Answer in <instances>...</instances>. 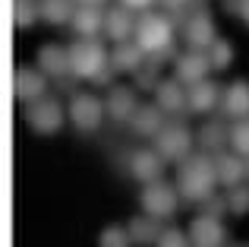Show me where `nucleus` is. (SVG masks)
<instances>
[{"label": "nucleus", "mask_w": 249, "mask_h": 247, "mask_svg": "<svg viewBox=\"0 0 249 247\" xmlns=\"http://www.w3.org/2000/svg\"><path fill=\"white\" fill-rule=\"evenodd\" d=\"M70 70L76 80H91L95 86H110V54L98 38H76L70 44Z\"/></svg>", "instance_id": "obj_1"}, {"label": "nucleus", "mask_w": 249, "mask_h": 247, "mask_svg": "<svg viewBox=\"0 0 249 247\" xmlns=\"http://www.w3.org/2000/svg\"><path fill=\"white\" fill-rule=\"evenodd\" d=\"M218 187V171H214V159L208 155H189L177 165V190L186 203H202L212 197Z\"/></svg>", "instance_id": "obj_2"}, {"label": "nucleus", "mask_w": 249, "mask_h": 247, "mask_svg": "<svg viewBox=\"0 0 249 247\" xmlns=\"http://www.w3.org/2000/svg\"><path fill=\"white\" fill-rule=\"evenodd\" d=\"M136 41H139V48L145 51L152 61L164 63L170 57H177L174 51V19L170 16H161V13H142L139 19H136Z\"/></svg>", "instance_id": "obj_3"}, {"label": "nucleus", "mask_w": 249, "mask_h": 247, "mask_svg": "<svg viewBox=\"0 0 249 247\" xmlns=\"http://www.w3.org/2000/svg\"><path fill=\"white\" fill-rule=\"evenodd\" d=\"M155 149H158V155L164 162H177V165H180L183 159H189V149H193V133H189L186 121H180V118L167 121L164 127L158 130V136H155Z\"/></svg>", "instance_id": "obj_4"}, {"label": "nucleus", "mask_w": 249, "mask_h": 247, "mask_svg": "<svg viewBox=\"0 0 249 247\" xmlns=\"http://www.w3.org/2000/svg\"><path fill=\"white\" fill-rule=\"evenodd\" d=\"M22 118H25V124H29L35 133L51 136V133H57V130L63 127V118H67V111H63L60 99L41 95V99H35V102H29V105H25Z\"/></svg>", "instance_id": "obj_5"}, {"label": "nucleus", "mask_w": 249, "mask_h": 247, "mask_svg": "<svg viewBox=\"0 0 249 247\" xmlns=\"http://www.w3.org/2000/svg\"><path fill=\"white\" fill-rule=\"evenodd\" d=\"M139 203L142 209L148 212V216L155 219H170L177 212V206H180V190L177 187H170L167 181H148L145 187H142L139 193Z\"/></svg>", "instance_id": "obj_6"}, {"label": "nucleus", "mask_w": 249, "mask_h": 247, "mask_svg": "<svg viewBox=\"0 0 249 247\" xmlns=\"http://www.w3.org/2000/svg\"><path fill=\"white\" fill-rule=\"evenodd\" d=\"M67 114H70V121H73L76 130L91 133V130L101 127L107 108H104V102L98 99V95H91V92H73V99H70V105H67Z\"/></svg>", "instance_id": "obj_7"}, {"label": "nucleus", "mask_w": 249, "mask_h": 247, "mask_svg": "<svg viewBox=\"0 0 249 247\" xmlns=\"http://www.w3.org/2000/svg\"><path fill=\"white\" fill-rule=\"evenodd\" d=\"M208 70H212L208 54L199 51V48H189V51H183V54L174 57V76L183 82V86H196V82H202L208 76Z\"/></svg>", "instance_id": "obj_8"}, {"label": "nucleus", "mask_w": 249, "mask_h": 247, "mask_svg": "<svg viewBox=\"0 0 249 247\" xmlns=\"http://www.w3.org/2000/svg\"><path fill=\"white\" fill-rule=\"evenodd\" d=\"M183 41L189 44V48H199V51H205V48H212V41L218 38V32H214V19L208 16L205 10H196V13H189L186 19H183Z\"/></svg>", "instance_id": "obj_9"}, {"label": "nucleus", "mask_w": 249, "mask_h": 247, "mask_svg": "<svg viewBox=\"0 0 249 247\" xmlns=\"http://www.w3.org/2000/svg\"><path fill=\"white\" fill-rule=\"evenodd\" d=\"M186 235L193 241V247H224V241H227V228L221 225V219L205 216V212L189 222Z\"/></svg>", "instance_id": "obj_10"}, {"label": "nucleus", "mask_w": 249, "mask_h": 247, "mask_svg": "<svg viewBox=\"0 0 249 247\" xmlns=\"http://www.w3.org/2000/svg\"><path fill=\"white\" fill-rule=\"evenodd\" d=\"M104 108H107L110 121L129 124V121H133V114L139 111L136 89H129V86H110V89H107V99H104Z\"/></svg>", "instance_id": "obj_11"}, {"label": "nucleus", "mask_w": 249, "mask_h": 247, "mask_svg": "<svg viewBox=\"0 0 249 247\" xmlns=\"http://www.w3.org/2000/svg\"><path fill=\"white\" fill-rule=\"evenodd\" d=\"M13 92H16V99L22 102V105H29V102L41 99V95L48 92V76L38 67H19L16 80H13Z\"/></svg>", "instance_id": "obj_12"}, {"label": "nucleus", "mask_w": 249, "mask_h": 247, "mask_svg": "<svg viewBox=\"0 0 249 247\" xmlns=\"http://www.w3.org/2000/svg\"><path fill=\"white\" fill-rule=\"evenodd\" d=\"M155 102H158V108L164 114H174V118H180L183 111H189V99H186V86H183L180 80H161V86L155 89Z\"/></svg>", "instance_id": "obj_13"}, {"label": "nucleus", "mask_w": 249, "mask_h": 247, "mask_svg": "<svg viewBox=\"0 0 249 247\" xmlns=\"http://www.w3.org/2000/svg\"><path fill=\"white\" fill-rule=\"evenodd\" d=\"M129 174L142 184L158 181L164 174V159L158 155V149H136V152H129Z\"/></svg>", "instance_id": "obj_14"}, {"label": "nucleus", "mask_w": 249, "mask_h": 247, "mask_svg": "<svg viewBox=\"0 0 249 247\" xmlns=\"http://www.w3.org/2000/svg\"><path fill=\"white\" fill-rule=\"evenodd\" d=\"M218 108H221V114H224V118H231V121L249 118V82L233 80L231 86H224Z\"/></svg>", "instance_id": "obj_15"}, {"label": "nucleus", "mask_w": 249, "mask_h": 247, "mask_svg": "<svg viewBox=\"0 0 249 247\" xmlns=\"http://www.w3.org/2000/svg\"><path fill=\"white\" fill-rule=\"evenodd\" d=\"M38 70H41L44 76H51V80H67V73L73 76V70H70V48H60V44H44L41 51H38Z\"/></svg>", "instance_id": "obj_16"}, {"label": "nucleus", "mask_w": 249, "mask_h": 247, "mask_svg": "<svg viewBox=\"0 0 249 247\" xmlns=\"http://www.w3.org/2000/svg\"><path fill=\"white\" fill-rule=\"evenodd\" d=\"M133 32H136V19H133V10H129V6H110V10L104 13V35L114 44L129 41Z\"/></svg>", "instance_id": "obj_17"}, {"label": "nucleus", "mask_w": 249, "mask_h": 247, "mask_svg": "<svg viewBox=\"0 0 249 247\" xmlns=\"http://www.w3.org/2000/svg\"><path fill=\"white\" fill-rule=\"evenodd\" d=\"M214 171H218V184L227 187V190L249 181L246 178V162H243V155H237V152H218L214 155Z\"/></svg>", "instance_id": "obj_18"}, {"label": "nucleus", "mask_w": 249, "mask_h": 247, "mask_svg": "<svg viewBox=\"0 0 249 247\" xmlns=\"http://www.w3.org/2000/svg\"><path fill=\"white\" fill-rule=\"evenodd\" d=\"M70 25H73V32L79 38H98L104 32V10L95 3H79Z\"/></svg>", "instance_id": "obj_19"}, {"label": "nucleus", "mask_w": 249, "mask_h": 247, "mask_svg": "<svg viewBox=\"0 0 249 247\" xmlns=\"http://www.w3.org/2000/svg\"><path fill=\"white\" fill-rule=\"evenodd\" d=\"M221 92L224 89L214 80H202L196 86H186V99H189V111L196 114H208L214 105H221Z\"/></svg>", "instance_id": "obj_20"}, {"label": "nucleus", "mask_w": 249, "mask_h": 247, "mask_svg": "<svg viewBox=\"0 0 249 247\" xmlns=\"http://www.w3.org/2000/svg\"><path fill=\"white\" fill-rule=\"evenodd\" d=\"M145 57L148 54L139 48V41H120L110 51V67H114V73H136L145 63Z\"/></svg>", "instance_id": "obj_21"}, {"label": "nucleus", "mask_w": 249, "mask_h": 247, "mask_svg": "<svg viewBox=\"0 0 249 247\" xmlns=\"http://www.w3.org/2000/svg\"><path fill=\"white\" fill-rule=\"evenodd\" d=\"M164 111H161L158 105H139V111L133 114V121H129V130H133L136 136H158V130L164 127Z\"/></svg>", "instance_id": "obj_22"}, {"label": "nucleus", "mask_w": 249, "mask_h": 247, "mask_svg": "<svg viewBox=\"0 0 249 247\" xmlns=\"http://www.w3.org/2000/svg\"><path fill=\"white\" fill-rule=\"evenodd\" d=\"M199 146L205 149V152H212V155H218V152H224V146L231 143V127H224L218 118H212V121H205L199 127Z\"/></svg>", "instance_id": "obj_23"}, {"label": "nucleus", "mask_w": 249, "mask_h": 247, "mask_svg": "<svg viewBox=\"0 0 249 247\" xmlns=\"http://www.w3.org/2000/svg\"><path fill=\"white\" fill-rule=\"evenodd\" d=\"M126 228H129V235H133V244L148 247V244H158V238H161V219H155V216L145 212V216H136Z\"/></svg>", "instance_id": "obj_24"}, {"label": "nucleus", "mask_w": 249, "mask_h": 247, "mask_svg": "<svg viewBox=\"0 0 249 247\" xmlns=\"http://www.w3.org/2000/svg\"><path fill=\"white\" fill-rule=\"evenodd\" d=\"M76 6H79V0H41V19H44L48 25L73 22Z\"/></svg>", "instance_id": "obj_25"}, {"label": "nucleus", "mask_w": 249, "mask_h": 247, "mask_svg": "<svg viewBox=\"0 0 249 247\" xmlns=\"http://www.w3.org/2000/svg\"><path fill=\"white\" fill-rule=\"evenodd\" d=\"M35 19H41V0H16L13 3V22H16V29H32Z\"/></svg>", "instance_id": "obj_26"}, {"label": "nucleus", "mask_w": 249, "mask_h": 247, "mask_svg": "<svg viewBox=\"0 0 249 247\" xmlns=\"http://www.w3.org/2000/svg\"><path fill=\"white\" fill-rule=\"evenodd\" d=\"M133 76H136V89H142V92H148V89H152V92H155V89L161 86V63L148 57V61L142 63Z\"/></svg>", "instance_id": "obj_27"}, {"label": "nucleus", "mask_w": 249, "mask_h": 247, "mask_svg": "<svg viewBox=\"0 0 249 247\" xmlns=\"http://www.w3.org/2000/svg\"><path fill=\"white\" fill-rule=\"evenodd\" d=\"M208 54V63H212V70H227L233 63V44L224 41V38H214L212 48H205Z\"/></svg>", "instance_id": "obj_28"}, {"label": "nucleus", "mask_w": 249, "mask_h": 247, "mask_svg": "<svg viewBox=\"0 0 249 247\" xmlns=\"http://www.w3.org/2000/svg\"><path fill=\"white\" fill-rule=\"evenodd\" d=\"M98 247H133V235L123 225H107L98 238Z\"/></svg>", "instance_id": "obj_29"}, {"label": "nucleus", "mask_w": 249, "mask_h": 247, "mask_svg": "<svg viewBox=\"0 0 249 247\" xmlns=\"http://www.w3.org/2000/svg\"><path fill=\"white\" fill-rule=\"evenodd\" d=\"M231 149L237 155H249V118L233 121V127H231Z\"/></svg>", "instance_id": "obj_30"}, {"label": "nucleus", "mask_w": 249, "mask_h": 247, "mask_svg": "<svg viewBox=\"0 0 249 247\" xmlns=\"http://www.w3.org/2000/svg\"><path fill=\"white\" fill-rule=\"evenodd\" d=\"M227 206H231L233 216H243V212H249V184H246V181L227 190Z\"/></svg>", "instance_id": "obj_31"}, {"label": "nucleus", "mask_w": 249, "mask_h": 247, "mask_svg": "<svg viewBox=\"0 0 249 247\" xmlns=\"http://www.w3.org/2000/svg\"><path fill=\"white\" fill-rule=\"evenodd\" d=\"M199 209L205 212V216L221 219L224 212H231V206H227V197H218V193H212V197H205V200L199 203Z\"/></svg>", "instance_id": "obj_32"}, {"label": "nucleus", "mask_w": 249, "mask_h": 247, "mask_svg": "<svg viewBox=\"0 0 249 247\" xmlns=\"http://www.w3.org/2000/svg\"><path fill=\"white\" fill-rule=\"evenodd\" d=\"M155 247H193V241H189V235H183L180 228H164Z\"/></svg>", "instance_id": "obj_33"}, {"label": "nucleus", "mask_w": 249, "mask_h": 247, "mask_svg": "<svg viewBox=\"0 0 249 247\" xmlns=\"http://www.w3.org/2000/svg\"><path fill=\"white\" fill-rule=\"evenodd\" d=\"M224 6H227V13H231V16H240L249 25V0H227Z\"/></svg>", "instance_id": "obj_34"}, {"label": "nucleus", "mask_w": 249, "mask_h": 247, "mask_svg": "<svg viewBox=\"0 0 249 247\" xmlns=\"http://www.w3.org/2000/svg\"><path fill=\"white\" fill-rule=\"evenodd\" d=\"M120 3H123V6H129V10H142V13H145L148 6L155 3V0H120Z\"/></svg>", "instance_id": "obj_35"}, {"label": "nucleus", "mask_w": 249, "mask_h": 247, "mask_svg": "<svg viewBox=\"0 0 249 247\" xmlns=\"http://www.w3.org/2000/svg\"><path fill=\"white\" fill-rule=\"evenodd\" d=\"M161 3H164L167 10H183V6H186L189 0H161Z\"/></svg>", "instance_id": "obj_36"}, {"label": "nucleus", "mask_w": 249, "mask_h": 247, "mask_svg": "<svg viewBox=\"0 0 249 247\" xmlns=\"http://www.w3.org/2000/svg\"><path fill=\"white\" fill-rule=\"evenodd\" d=\"M79 3H95V6H101L104 0H79Z\"/></svg>", "instance_id": "obj_37"}, {"label": "nucleus", "mask_w": 249, "mask_h": 247, "mask_svg": "<svg viewBox=\"0 0 249 247\" xmlns=\"http://www.w3.org/2000/svg\"><path fill=\"white\" fill-rule=\"evenodd\" d=\"M243 162H246V178H249V155H243Z\"/></svg>", "instance_id": "obj_38"}]
</instances>
